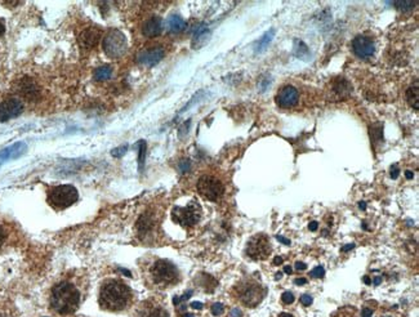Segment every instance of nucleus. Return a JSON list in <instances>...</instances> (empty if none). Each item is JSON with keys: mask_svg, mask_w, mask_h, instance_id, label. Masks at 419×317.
<instances>
[{"mask_svg": "<svg viewBox=\"0 0 419 317\" xmlns=\"http://www.w3.org/2000/svg\"><path fill=\"white\" fill-rule=\"evenodd\" d=\"M364 282H365V284H366V285H369V284H371L370 277H369V276H365V277H364Z\"/></svg>", "mask_w": 419, "mask_h": 317, "instance_id": "obj_51", "label": "nucleus"}, {"mask_svg": "<svg viewBox=\"0 0 419 317\" xmlns=\"http://www.w3.org/2000/svg\"><path fill=\"white\" fill-rule=\"evenodd\" d=\"M300 303H302L303 306H309L311 303H312V297H309V295L304 294L300 297Z\"/></svg>", "mask_w": 419, "mask_h": 317, "instance_id": "obj_33", "label": "nucleus"}, {"mask_svg": "<svg viewBox=\"0 0 419 317\" xmlns=\"http://www.w3.org/2000/svg\"><path fill=\"white\" fill-rule=\"evenodd\" d=\"M283 262H284V259L281 258V256H276V258L274 259V264H276V266L277 264H281Z\"/></svg>", "mask_w": 419, "mask_h": 317, "instance_id": "obj_47", "label": "nucleus"}, {"mask_svg": "<svg viewBox=\"0 0 419 317\" xmlns=\"http://www.w3.org/2000/svg\"><path fill=\"white\" fill-rule=\"evenodd\" d=\"M197 192L209 201H218L225 193V186L213 176H203L197 181Z\"/></svg>", "mask_w": 419, "mask_h": 317, "instance_id": "obj_8", "label": "nucleus"}, {"mask_svg": "<svg viewBox=\"0 0 419 317\" xmlns=\"http://www.w3.org/2000/svg\"><path fill=\"white\" fill-rule=\"evenodd\" d=\"M360 209H362V210H365V209H366V205H365V202H360Z\"/></svg>", "mask_w": 419, "mask_h": 317, "instance_id": "obj_53", "label": "nucleus"}, {"mask_svg": "<svg viewBox=\"0 0 419 317\" xmlns=\"http://www.w3.org/2000/svg\"><path fill=\"white\" fill-rule=\"evenodd\" d=\"M4 32H5V26H4V23L0 21V36H3Z\"/></svg>", "mask_w": 419, "mask_h": 317, "instance_id": "obj_48", "label": "nucleus"}, {"mask_svg": "<svg viewBox=\"0 0 419 317\" xmlns=\"http://www.w3.org/2000/svg\"><path fill=\"white\" fill-rule=\"evenodd\" d=\"M111 75H113V68L110 66H101L94 71V79L100 81L109 80Z\"/></svg>", "mask_w": 419, "mask_h": 317, "instance_id": "obj_25", "label": "nucleus"}, {"mask_svg": "<svg viewBox=\"0 0 419 317\" xmlns=\"http://www.w3.org/2000/svg\"><path fill=\"white\" fill-rule=\"evenodd\" d=\"M100 307L109 312H121L133 303V293L126 284L118 279H109L103 282L98 297Z\"/></svg>", "mask_w": 419, "mask_h": 317, "instance_id": "obj_2", "label": "nucleus"}, {"mask_svg": "<svg viewBox=\"0 0 419 317\" xmlns=\"http://www.w3.org/2000/svg\"><path fill=\"white\" fill-rule=\"evenodd\" d=\"M209 36V30L206 27V25L201 23L200 26H197L195 31H193V45H196V43L201 42V40H205Z\"/></svg>", "mask_w": 419, "mask_h": 317, "instance_id": "obj_24", "label": "nucleus"}, {"mask_svg": "<svg viewBox=\"0 0 419 317\" xmlns=\"http://www.w3.org/2000/svg\"><path fill=\"white\" fill-rule=\"evenodd\" d=\"M180 168L182 173H186L187 170L190 169V163H188V161H182V163L180 164Z\"/></svg>", "mask_w": 419, "mask_h": 317, "instance_id": "obj_37", "label": "nucleus"}, {"mask_svg": "<svg viewBox=\"0 0 419 317\" xmlns=\"http://www.w3.org/2000/svg\"><path fill=\"white\" fill-rule=\"evenodd\" d=\"M142 32L143 35L147 38H155L159 36L163 32V21L160 17H151L148 18L142 27Z\"/></svg>", "mask_w": 419, "mask_h": 317, "instance_id": "obj_18", "label": "nucleus"}, {"mask_svg": "<svg viewBox=\"0 0 419 317\" xmlns=\"http://www.w3.org/2000/svg\"><path fill=\"white\" fill-rule=\"evenodd\" d=\"M79 199V192L71 185H61L52 187L48 192V202L56 210H63L68 208Z\"/></svg>", "mask_w": 419, "mask_h": 317, "instance_id": "obj_5", "label": "nucleus"}, {"mask_svg": "<svg viewBox=\"0 0 419 317\" xmlns=\"http://www.w3.org/2000/svg\"><path fill=\"white\" fill-rule=\"evenodd\" d=\"M317 228H319V223H317V222H311V223L308 224V230L309 231H312V232H315L316 230H317Z\"/></svg>", "mask_w": 419, "mask_h": 317, "instance_id": "obj_40", "label": "nucleus"}, {"mask_svg": "<svg viewBox=\"0 0 419 317\" xmlns=\"http://www.w3.org/2000/svg\"><path fill=\"white\" fill-rule=\"evenodd\" d=\"M281 299H283V302L285 303V305H292L294 302V295L292 292H285L283 293V295H281Z\"/></svg>", "mask_w": 419, "mask_h": 317, "instance_id": "obj_31", "label": "nucleus"}, {"mask_svg": "<svg viewBox=\"0 0 419 317\" xmlns=\"http://www.w3.org/2000/svg\"><path fill=\"white\" fill-rule=\"evenodd\" d=\"M277 317H293V315L287 314V312H283V314H280Z\"/></svg>", "mask_w": 419, "mask_h": 317, "instance_id": "obj_52", "label": "nucleus"}, {"mask_svg": "<svg viewBox=\"0 0 419 317\" xmlns=\"http://www.w3.org/2000/svg\"><path fill=\"white\" fill-rule=\"evenodd\" d=\"M324 275H325V269H324V267H322V266H317L316 268H313L312 271L309 272V276L316 277V279H319V277H324Z\"/></svg>", "mask_w": 419, "mask_h": 317, "instance_id": "obj_29", "label": "nucleus"}, {"mask_svg": "<svg viewBox=\"0 0 419 317\" xmlns=\"http://www.w3.org/2000/svg\"><path fill=\"white\" fill-rule=\"evenodd\" d=\"M231 317H242V312L239 308H234L231 311Z\"/></svg>", "mask_w": 419, "mask_h": 317, "instance_id": "obj_39", "label": "nucleus"}, {"mask_svg": "<svg viewBox=\"0 0 419 317\" xmlns=\"http://www.w3.org/2000/svg\"><path fill=\"white\" fill-rule=\"evenodd\" d=\"M354 248H355L354 244H348L347 247H343V248H342V252H348V250L354 249Z\"/></svg>", "mask_w": 419, "mask_h": 317, "instance_id": "obj_46", "label": "nucleus"}, {"mask_svg": "<svg viewBox=\"0 0 419 317\" xmlns=\"http://www.w3.org/2000/svg\"><path fill=\"white\" fill-rule=\"evenodd\" d=\"M18 92L26 100L36 101L39 97V88L32 79L25 77L18 83Z\"/></svg>", "mask_w": 419, "mask_h": 317, "instance_id": "obj_16", "label": "nucleus"}, {"mask_svg": "<svg viewBox=\"0 0 419 317\" xmlns=\"http://www.w3.org/2000/svg\"><path fill=\"white\" fill-rule=\"evenodd\" d=\"M405 177H406V180H413V177H414V173H413V172H410V170H406V172H405Z\"/></svg>", "mask_w": 419, "mask_h": 317, "instance_id": "obj_45", "label": "nucleus"}, {"mask_svg": "<svg viewBox=\"0 0 419 317\" xmlns=\"http://www.w3.org/2000/svg\"><path fill=\"white\" fill-rule=\"evenodd\" d=\"M83 299L80 286L70 280H62L52 288L49 306L58 316H70L79 310Z\"/></svg>", "mask_w": 419, "mask_h": 317, "instance_id": "obj_1", "label": "nucleus"}, {"mask_svg": "<svg viewBox=\"0 0 419 317\" xmlns=\"http://www.w3.org/2000/svg\"><path fill=\"white\" fill-rule=\"evenodd\" d=\"M164 55L165 52L161 47H154V48H147L145 51L139 52V55L137 56V60L143 66L152 67V66L158 64L164 58Z\"/></svg>", "mask_w": 419, "mask_h": 317, "instance_id": "obj_13", "label": "nucleus"}, {"mask_svg": "<svg viewBox=\"0 0 419 317\" xmlns=\"http://www.w3.org/2000/svg\"><path fill=\"white\" fill-rule=\"evenodd\" d=\"M294 49H296V56L299 58H306L309 53L307 45L303 42H300V40H296V47H294Z\"/></svg>", "mask_w": 419, "mask_h": 317, "instance_id": "obj_27", "label": "nucleus"}, {"mask_svg": "<svg viewBox=\"0 0 419 317\" xmlns=\"http://www.w3.org/2000/svg\"><path fill=\"white\" fill-rule=\"evenodd\" d=\"M393 5L396 6L397 9L399 10H403V12H409V10H412L414 6L417 5V1H406V0H404V1H393Z\"/></svg>", "mask_w": 419, "mask_h": 317, "instance_id": "obj_28", "label": "nucleus"}, {"mask_svg": "<svg viewBox=\"0 0 419 317\" xmlns=\"http://www.w3.org/2000/svg\"><path fill=\"white\" fill-rule=\"evenodd\" d=\"M5 239H6L5 230H4L3 226H0V248H1V245H3V244H4Z\"/></svg>", "mask_w": 419, "mask_h": 317, "instance_id": "obj_36", "label": "nucleus"}, {"mask_svg": "<svg viewBox=\"0 0 419 317\" xmlns=\"http://www.w3.org/2000/svg\"><path fill=\"white\" fill-rule=\"evenodd\" d=\"M191 307L195 308V310H201V308H203V303H201V302H192V303H191Z\"/></svg>", "mask_w": 419, "mask_h": 317, "instance_id": "obj_43", "label": "nucleus"}, {"mask_svg": "<svg viewBox=\"0 0 419 317\" xmlns=\"http://www.w3.org/2000/svg\"><path fill=\"white\" fill-rule=\"evenodd\" d=\"M271 253V243L266 235H255L248 241L246 245V255L250 259L263 260Z\"/></svg>", "mask_w": 419, "mask_h": 317, "instance_id": "obj_9", "label": "nucleus"}, {"mask_svg": "<svg viewBox=\"0 0 419 317\" xmlns=\"http://www.w3.org/2000/svg\"><path fill=\"white\" fill-rule=\"evenodd\" d=\"M406 101L409 102V105L412 106L414 110H419V87H418V81L414 83V85L406 90Z\"/></svg>", "mask_w": 419, "mask_h": 317, "instance_id": "obj_21", "label": "nucleus"}, {"mask_svg": "<svg viewBox=\"0 0 419 317\" xmlns=\"http://www.w3.org/2000/svg\"><path fill=\"white\" fill-rule=\"evenodd\" d=\"M380 282H382V277H379V276H377V277H375V279H374V285L375 286H378L380 284Z\"/></svg>", "mask_w": 419, "mask_h": 317, "instance_id": "obj_49", "label": "nucleus"}, {"mask_svg": "<svg viewBox=\"0 0 419 317\" xmlns=\"http://www.w3.org/2000/svg\"><path fill=\"white\" fill-rule=\"evenodd\" d=\"M399 174H400V169L396 164H395V165L391 167V177H392V180H396L397 177H399Z\"/></svg>", "mask_w": 419, "mask_h": 317, "instance_id": "obj_34", "label": "nucleus"}, {"mask_svg": "<svg viewBox=\"0 0 419 317\" xmlns=\"http://www.w3.org/2000/svg\"><path fill=\"white\" fill-rule=\"evenodd\" d=\"M298 98H299L298 90L294 87H292V85H288V87H284L279 92L276 97V102L283 109H290V107L297 105Z\"/></svg>", "mask_w": 419, "mask_h": 317, "instance_id": "obj_14", "label": "nucleus"}, {"mask_svg": "<svg viewBox=\"0 0 419 317\" xmlns=\"http://www.w3.org/2000/svg\"><path fill=\"white\" fill-rule=\"evenodd\" d=\"M23 111V105L16 98H9L0 103V122L5 123L19 116Z\"/></svg>", "mask_w": 419, "mask_h": 317, "instance_id": "obj_11", "label": "nucleus"}, {"mask_svg": "<svg viewBox=\"0 0 419 317\" xmlns=\"http://www.w3.org/2000/svg\"><path fill=\"white\" fill-rule=\"evenodd\" d=\"M155 217L151 213H145L139 217V219L137 221V231H138L139 236L145 237L148 236L151 234L155 228Z\"/></svg>", "mask_w": 419, "mask_h": 317, "instance_id": "obj_17", "label": "nucleus"}, {"mask_svg": "<svg viewBox=\"0 0 419 317\" xmlns=\"http://www.w3.org/2000/svg\"><path fill=\"white\" fill-rule=\"evenodd\" d=\"M201 218V208L196 201L190 202L186 206H176L172 211V219L183 227H192L199 223Z\"/></svg>", "mask_w": 419, "mask_h": 317, "instance_id": "obj_7", "label": "nucleus"}, {"mask_svg": "<svg viewBox=\"0 0 419 317\" xmlns=\"http://www.w3.org/2000/svg\"><path fill=\"white\" fill-rule=\"evenodd\" d=\"M223 311H225V307H223L222 303H214V305L212 306V314L214 315V316H221V315L223 314Z\"/></svg>", "mask_w": 419, "mask_h": 317, "instance_id": "obj_30", "label": "nucleus"}, {"mask_svg": "<svg viewBox=\"0 0 419 317\" xmlns=\"http://www.w3.org/2000/svg\"><path fill=\"white\" fill-rule=\"evenodd\" d=\"M102 49L106 53L107 57L116 60L121 57L126 51V38L119 30H110L103 38Z\"/></svg>", "mask_w": 419, "mask_h": 317, "instance_id": "obj_6", "label": "nucleus"}, {"mask_svg": "<svg viewBox=\"0 0 419 317\" xmlns=\"http://www.w3.org/2000/svg\"><path fill=\"white\" fill-rule=\"evenodd\" d=\"M352 51L359 58H370L375 52V45L373 40L366 36H356L352 42Z\"/></svg>", "mask_w": 419, "mask_h": 317, "instance_id": "obj_12", "label": "nucleus"}, {"mask_svg": "<svg viewBox=\"0 0 419 317\" xmlns=\"http://www.w3.org/2000/svg\"><path fill=\"white\" fill-rule=\"evenodd\" d=\"M126 148H128V146H121V147L116 148V150L113 151V155H114V156H116V157L122 156V155L125 154Z\"/></svg>", "mask_w": 419, "mask_h": 317, "instance_id": "obj_32", "label": "nucleus"}, {"mask_svg": "<svg viewBox=\"0 0 419 317\" xmlns=\"http://www.w3.org/2000/svg\"><path fill=\"white\" fill-rule=\"evenodd\" d=\"M276 239L279 241H280V243L285 244V245H290V240H289V239H285V237L280 236V235H276Z\"/></svg>", "mask_w": 419, "mask_h": 317, "instance_id": "obj_42", "label": "nucleus"}, {"mask_svg": "<svg viewBox=\"0 0 419 317\" xmlns=\"http://www.w3.org/2000/svg\"><path fill=\"white\" fill-rule=\"evenodd\" d=\"M134 317H169V312L161 303L147 301L137 308Z\"/></svg>", "mask_w": 419, "mask_h": 317, "instance_id": "obj_10", "label": "nucleus"}, {"mask_svg": "<svg viewBox=\"0 0 419 317\" xmlns=\"http://www.w3.org/2000/svg\"><path fill=\"white\" fill-rule=\"evenodd\" d=\"M0 317H16L13 315L12 311L6 310V308H0Z\"/></svg>", "mask_w": 419, "mask_h": 317, "instance_id": "obj_35", "label": "nucleus"}, {"mask_svg": "<svg viewBox=\"0 0 419 317\" xmlns=\"http://www.w3.org/2000/svg\"><path fill=\"white\" fill-rule=\"evenodd\" d=\"M183 317H195V316H193V315H191V314H184Z\"/></svg>", "mask_w": 419, "mask_h": 317, "instance_id": "obj_54", "label": "nucleus"}, {"mask_svg": "<svg viewBox=\"0 0 419 317\" xmlns=\"http://www.w3.org/2000/svg\"><path fill=\"white\" fill-rule=\"evenodd\" d=\"M26 151V144L22 143V142H17V143L12 144L5 150L0 151V165L6 160H10V159H14V157H18L23 154Z\"/></svg>", "mask_w": 419, "mask_h": 317, "instance_id": "obj_19", "label": "nucleus"}, {"mask_svg": "<svg viewBox=\"0 0 419 317\" xmlns=\"http://www.w3.org/2000/svg\"><path fill=\"white\" fill-rule=\"evenodd\" d=\"M148 277L152 285L169 288L180 281V272L173 263L167 259H156L148 269Z\"/></svg>", "mask_w": 419, "mask_h": 317, "instance_id": "obj_3", "label": "nucleus"}, {"mask_svg": "<svg viewBox=\"0 0 419 317\" xmlns=\"http://www.w3.org/2000/svg\"><path fill=\"white\" fill-rule=\"evenodd\" d=\"M333 90H334L338 96L346 97L351 93L352 87L351 84L348 83L347 80H345V79H338V80L334 83V85H333Z\"/></svg>", "mask_w": 419, "mask_h": 317, "instance_id": "obj_23", "label": "nucleus"}, {"mask_svg": "<svg viewBox=\"0 0 419 317\" xmlns=\"http://www.w3.org/2000/svg\"><path fill=\"white\" fill-rule=\"evenodd\" d=\"M275 34H276L275 29H271L264 32L263 36H262L261 39H258V42L255 43V53H262L263 51H266V48H267L268 45H270V43L272 42Z\"/></svg>", "mask_w": 419, "mask_h": 317, "instance_id": "obj_20", "label": "nucleus"}, {"mask_svg": "<svg viewBox=\"0 0 419 317\" xmlns=\"http://www.w3.org/2000/svg\"><path fill=\"white\" fill-rule=\"evenodd\" d=\"M101 35L102 32L101 30L96 29V27H88V29L83 30L79 35V44L83 49H92L97 47V44L100 43Z\"/></svg>", "mask_w": 419, "mask_h": 317, "instance_id": "obj_15", "label": "nucleus"}, {"mask_svg": "<svg viewBox=\"0 0 419 317\" xmlns=\"http://www.w3.org/2000/svg\"><path fill=\"white\" fill-rule=\"evenodd\" d=\"M294 284H296V285H306L307 280L303 279V277H302V279H296Z\"/></svg>", "mask_w": 419, "mask_h": 317, "instance_id": "obj_44", "label": "nucleus"}, {"mask_svg": "<svg viewBox=\"0 0 419 317\" xmlns=\"http://www.w3.org/2000/svg\"><path fill=\"white\" fill-rule=\"evenodd\" d=\"M284 272H285V273H292V267H290V266H285V267H284Z\"/></svg>", "mask_w": 419, "mask_h": 317, "instance_id": "obj_50", "label": "nucleus"}, {"mask_svg": "<svg viewBox=\"0 0 419 317\" xmlns=\"http://www.w3.org/2000/svg\"><path fill=\"white\" fill-rule=\"evenodd\" d=\"M236 298L246 307H257L264 298L266 290L261 284L251 280H245L236 285Z\"/></svg>", "mask_w": 419, "mask_h": 317, "instance_id": "obj_4", "label": "nucleus"}, {"mask_svg": "<svg viewBox=\"0 0 419 317\" xmlns=\"http://www.w3.org/2000/svg\"><path fill=\"white\" fill-rule=\"evenodd\" d=\"M361 316H362V317H371V316H373V311H371L370 308L365 307L364 310H362V312H361Z\"/></svg>", "mask_w": 419, "mask_h": 317, "instance_id": "obj_38", "label": "nucleus"}, {"mask_svg": "<svg viewBox=\"0 0 419 317\" xmlns=\"http://www.w3.org/2000/svg\"><path fill=\"white\" fill-rule=\"evenodd\" d=\"M167 27L171 32H180L186 29V22L182 17L171 16L167 21Z\"/></svg>", "mask_w": 419, "mask_h": 317, "instance_id": "obj_22", "label": "nucleus"}, {"mask_svg": "<svg viewBox=\"0 0 419 317\" xmlns=\"http://www.w3.org/2000/svg\"><path fill=\"white\" fill-rule=\"evenodd\" d=\"M281 276H283V273L279 272V273H277V275H276V279H281Z\"/></svg>", "mask_w": 419, "mask_h": 317, "instance_id": "obj_55", "label": "nucleus"}, {"mask_svg": "<svg viewBox=\"0 0 419 317\" xmlns=\"http://www.w3.org/2000/svg\"><path fill=\"white\" fill-rule=\"evenodd\" d=\"M306 268H307L306 263H303V262L296 263V269H298V271H303V269H306Z\"/></svg>", "mask_w": 419, "mask_h": 317, "instance_id": "obj_41", "label": "nucleus"}, {"mask_svg": "<svg viewBox=\"0 0 419 317\" xmlns=\"http://www.w3.org/2000/svg\"><path fill=\"white\" fill-rule=\"evenodd\" d=\"M138 164H139V172L143 170V167H145V160H146V148H147V144H146L145 141H139L138 143Z\"/></svg>", "mask_w": 419, "mask_h": 317, "instance_id": "obj_26", "label": "nucleus"}]
</instances>
